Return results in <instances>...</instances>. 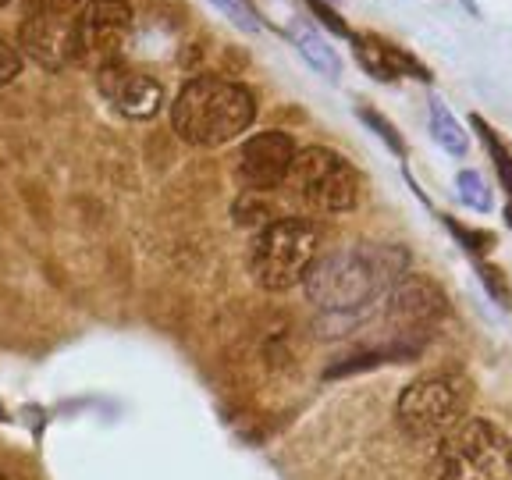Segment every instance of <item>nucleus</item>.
<instances>
[{"label":"nucleus","mask_w":512,"mask_h":480,"mask_svg":"<svg viewBox=\"0 0 512 480\" xmlns=\"http://www.w3.org/2000/svg\"><path fill=\"white\" fill-rule=\"evenodd\" d=\"M406 249L399 246H345L320 253L306 271V299L324 313H352L381 299L406 278Z\"/></svg>","instance_id":"1"},{"label":"nucleus","mask_w":512,"mask_h":480,"mask_svg":"<svg viewBox=\"0 0 512 480\" xmlns=\"http://www.w3.org/2000/svg\"><path fill=\"white\" fill-rule=\"evenodd\" d=\"M256 121V96L228 75H196L178 89L171 104V128L189 146H224Z\"/></svg>","instance_id":"2"},{"label":"nucleus","mask_w":512,"mask_h":480,"mask_svg":"<svg viewBox=\"0 0 512 480\" xmlns=\"http://www.w3.org/2000/svg\"><path fill=\"white\" fill-rule=\"evenodd\" d=\"M427 480H512V438L488 416H466L438 441Z\"/></svg>","instance_id":"3"},{"label":"nucleus","mask_w":512,"mask_h":480,"mask_svg":"<svg viewBox=\"0 0 512 480\" xmlns=\"http://www.w3.org/2000/svg\"><path fill=\"white\" fill-rule=\"evenodd\" d=\"M320 249L317 224L306 217H278L260 228L249 246V274L264 292H288L306 281Z\"/></svg>","instance_id":"4"},{"label":"nucleus","mask_w":512,"mask_h":480,"mask_svg":"<svg viewBox=\"0 0 512 480\" xmlns=\"http://www.w3.org/2000/svg\"><path fill=\"white\" fill-rule=\"evenodd\" d=\"M473 399V384L463 377V370H431L406 384L395 406L399 427L416 441H441L456 424L466 420V409Z\"/></svg>","instance_id":"5"},{"label":"nucleus","mask_w":512,"mask_h":480,"mask_svg":"<svg viewBox=\"0 0 512 480\" xmlns=\"http://www.w3.org/2000/svg\"><path fill=\"white\" fill-rule=\"evenodd\" d=\"M285 189L313 214H349L360 203V171L328 146H303Z\"/></svg>","instance_id":"6"},{"label":"nucleus","mask_w":512,"mask_h":480,"mask_svg":"<svg viewBox=\"0 0 512 480\" xmlns=\"http://www.w3.org/2000/svg\"><path fill=\"white\" fill-rule=\"evenodd\" d=\"M132 36V8L128 0H86L72 18V64L93 68L96 75L121 64Z\"/></svg>","instance_id":"7"},{"label":"nucleus","mask_w":512,"mask_h":480,"mask_svg":"<svg viewBox=\"0 0 512 480\" xmlns=\"http://www.w3.org/2000/svg\"><path fill=\"white\" fill-rule=\"evenodd\" d=\"M296 139L288 132H256L253 139H246L235 157V178L246 192H274L285 189L292 164H296Z\"/></svg>","instance_id":"8"},{"label":"nucleus","mask_w":512,"mask_h":480,"mask_svg":"<svg viewBox=\"0 0 512 480\" xmlns=\"http://www.w3.org/2000/svg\"><path fill=\"white\" fill-rule=\"evenodd\" d=\"M96 79H100V93H104L107 104L128 121H150L164 104L160 82L153 75L128 68V64H111Z\"/></svg>","instance_id":"9"},{"label":"nucleus","mask_w":512,"mask_h":480,"mask_svg":"<svg viewBox=\"0 0 512 480\" xmlns=\"http://www.w3.org/2000/svg\"><path fill=\"white\" fill-rule=\"evenodd\" d=\"M72 18L75 15H25L18 25V50L43 72H61L72 64Z\"/></svg>","instance_id":"10"},{"label":"nucleus","mask_w":512,"mask_h":480,"mask_svg":"<svg viewBox=\"0 0 512 480\" xmlns=\"http://www.w3.org/2000/svg\"><path fill=\"white\" fill-rule=\"evenodd\" d=\"M349 43H352V50H356L360 68L367 75H374L377 82H395V79H402V75H420V79H427V72L406 54V50L392 47V43L381 40V36H352Z\"/></svg>","instance_id":"11"},{"label":"nucleus","mask_w":512,"mask_h":480,"mask_svg":"<svg viewBox=\"0 0 512 480\" xmlns=\"http://www.w3.org/2000/svg\"><path fill=\"white\" fill-rule=\"evenodd\" d=\"M388 317L395 324H431V317L445 313V299L441 292L424 278H402L392 288V306H388Z\"/></svg>","instance_id":"12"},{"label":"nucleus","mask_w":512,"mask_h":480,"mask_svg":"<svg viewBox=\"0 0 512 480\" xmlns=\"http://www.w3.org/2000/svg\"><path fill=\"white\" fill-rule=\"evenodd\" d=\"M281 32H288V40L296 43V50L303 54V61L310 64L313 72L331 82L338 79L342 64H338V54L331 50V43L320 36L317 22H310V18H303V15H288V25Z\"/></svg>","instance_id":"13"},{"label":"nucleus","mask_w":512,"mask_h":480,"mask_svg":"<svg viewBox=\"0 0 512 480\" xmlns=\"http://www.w3.org/2000/svg\"><path fill=\"white\" fill-rule=\"evenodd\" d=\"M427 125H431V136L438 139V146L445 153H452V157H466V150H470V139H466L463 125H459V118L445 107V100H438L434 96L431 100V111H427Z\"/></svg>","instance_id":"14"},{"label":"nucleus","mask_w":512,"mask_h":480,"mask_svg":"<svg viewBox=\"0 0 512 480\" xmlns=\"http://www.w3.org/2000/svg\"><path fill=\"white\" fill-rule=\"evenodd\" d=\"M235 221H239L242 228H267V224L278 221V217H274L267 192H242L239 203H235Z\"/></svg>","instance_id":"15"},{"label":"nucleus","mask_w":512,"mask_h":480,"mask_svg":"<svg viewBox=\"0 0 512 480\" xmlns=\"http://www.w3.org/2000/svg\"><path fill=\"white\" fill-rule=\"evenodd\" d=\"M456 189H459V196H463V203L470 210H488L491 207V192H488V185H484V178H480L477 171H459Z\"/></svg>","instance_id":"16"},{"label":"nucleus","mask_w":512,"mask_h":480,"mask_svg":"<svg viewBox=\"0 0 512 480\" xmlns=\"http://www.w3.org/2000/svg\"><path fill=\"white\" fill-rule=\"evenodd\" d=\"M210 8L214 11H221L228 22L235 25V29H242V32H260V18L253 15V11L242 4V0H207Z\"/></svg>","instance_id":"17"},{"label":"nucleus","mask_w":512,"mask_h":480,"mask_svg":"<svg viewBox=\"0 0 512 480\" xmlns=\"http://www.w3.org/2000/svg\"><path fill=\"white\" fill-rule=\"evenodd\" d=\"M356 114H360V121H363V125H367V128H374V132H377V136H381V143L388 146V150H392V153H399V157H402V153H406V143H402V136H399V132H395L392 125H388V121L381 118V114H377V111H370V107H360V111H356Z\"/></svg>","instance_id":"18"},{"label":"nucleus","mask_w":512,"mask_h":480,"mask_svg":"<svg viewBox=\"0 0 512 480\" xmlns=\"http://www.w3.org/2000/svg\"><path fill=\"white\" fill-rule=\"evenodd\" d=\"M310 11H313V22L328 25V29L335 32V36H342V40H352V36H356V32L349 29V22H345L331 4H324V0H310Z\"/></svg>","instance_id":"19"},{"label":"nucleus","mask_w":512,"mask_h":480,"mask_svg":"<svg viewBox=\"0 0 512 480\" xmlns=\"http://www.w3.org/2000/svg\"><path fill=\"white\" fill-rule=\"evenodd\" d=\"M25 15H75L86 0H18Z\"/></svg>","instance_id":"20"},{"label":"nucleus","mask_w":512,"mask_h":480,"mask_svg":"<svg viewBox=\"0 0 512 480\" xmlns=\"http://www.w3.org/2000/svg\"><path fill=\"white\" fill-rule=\"evenodd\" d=\"M473 125H477L480 132H484V143H488L491 157H495V164H498V175H502V182L512 189V157H509V153H505V146L498 143V136H495V132H491L488 125H484V121H473Z\"/></svg>","instance_id":"21"},{"label":"nucleus","mask_w":512,"mask_h":480,"mask_svg":"<svg viewBox=\"0 0 512 480\" xmlns=\"http://www.w3.org/2000/svg\"><path fill=\"white\" fill-rule=\"evenodd\" d=\"M22 75V50L11 47L4 36H0V86H8Z\"/></svg>","instance_id":"22"},{"label":"nucleus","mask_w":512,"mask_h":480,"mask_svg":"<svg viewBox=\"0 0 512 480\" xmlns=\"http://www.w3.org/2000/svg\"><path fill=\"white\" fill-rule=\"evenodd\" d=\"M4 4H11V0H0V8H4Z\"/></svg>","instance_id":"23"},{"label":"nucleus","mask_w":512,"mask_h":480,"mask_svg":"<svg viewBox=\"0 0 512 480\" xmlns=\"http://www.w3.org/2000/svg\"><path fill=\"white\" fill-rule=\"evenodd\" d=\"M0 480H8V477H4V473H0Z\"/></svg>","instance_id":"24"}]
</instances>
